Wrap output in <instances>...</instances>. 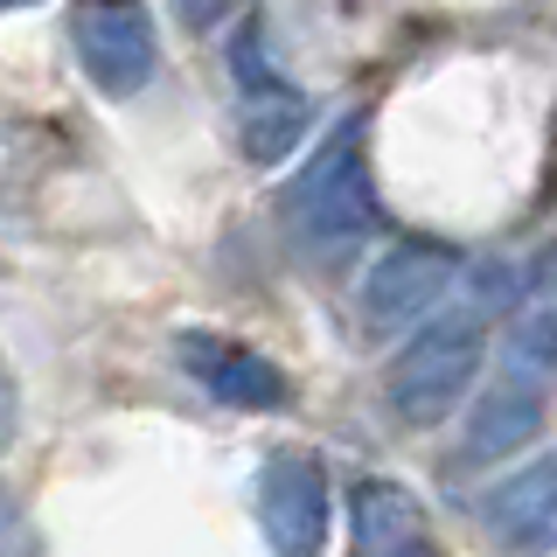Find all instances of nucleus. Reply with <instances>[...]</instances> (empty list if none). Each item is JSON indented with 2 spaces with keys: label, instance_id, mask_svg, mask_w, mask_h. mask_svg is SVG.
<instances>
[{
  "label": "nucleus",
  "instance_id": "obj_1",
  "mask_svg": "<svg viewBox=\"0 0 557 557\" xmlns=\"http://www.w3.org/2000/svg\"><path fill=\"white\" fill-rule=\"evenodd\" d=\"M376 223V188H370V147H362V119L327 133V147L307 161L293 188V237L313 265H342Z\"/></svg>",
  "mask_w": 557,
  "mask_h": 557
},
{
  "label": "nucleus",
  "instance_id": "obj_2",
  "mask_svg": "<svg viewBox=\"0 0 557 557\" xmlns=\"http://www.w3.org/2000/svg\"><path fill=\"white\" fill-rule=\"evenodd\" d=\"M481 356H487V307L481 300H460V307L432 313L391 370V411L418 432L453 418V405H460L481 376Z\"/></svg>",
  "mask_w": 557,
  "mask_h": 557
},
{
  "label": "nucleus",
  "instance_id": "obj_3",
  "mask_svg": "<svg viewBox=\"0 0 557 557\" xmlns=\"http://www.w3.org/2000/svg\"><path fill=\"white\" fill-rule=\"evenodd\" d=\"M231 84H237V139H244V153H251L258 168L286 161L313 126V98L272 63L265 22H244L231 35Z\"/></svg>",
  "mask_w": 557,
  "mask_h": 557
},
{
  "label": "nucleus",
  "instance_id": "obj_4",
  "mask_svg": "<svg viewBox=\"0 0 557 557\" xmlns=\"http://www.w3.org/2000/svg\"><path fill=\"white\" fill-rule=\"evenodd\" d=\"M70 35H77V63L104 98H133L153 84V22L139 0H77L70 8Z\"/></svg>",
  "mask_w": 557,
  "mask_h": 557
},
{
  "label": "nucleus",
  "instance_id": "obj_5",
  "mask_svg": "<svg viewBox=\"0 0 557 557\" xmlns=\"http://www.w3.org/2000/svg\"><path fill=\"white\" fill-rule=\"evenodd\" d=\"M258 522H265L272 557H321L327 550L335 502H327V474L307 453H272L265 460V474H258Z\"/></svg>",
  "mask_w": 557,
  "mask_h": 557
},
{
  "label": "nucleus",
  "instance_id": "obj_6",
  "mask_svg": "<svg viewBox=\"0 0 557 557\" xmlns=\"http://www.w3.org/2000/svg\"><path fill=\"white\" fill-rule=\"evenodd\" d=\"M453 286V251L446 244H425V237H397L376 251L370 278H362V321L376 335H397V327L425 321L440 307V293Z\"/></svg>",
  "mask_w": 557,
  "mask_h": 557
},
{
  "label": "nucleus",
  "instance_id": "obj_7",
  "mask_svg": "<svg viewBox=\"0 0 557 557\" xmlns=\"http://www.w3.org/2000/svg\"><path fill=\"white\" fill-rule=\"evenodd\" d=\"M174 362H182V370L196 376L216 405H231V411H278V405H286V376H278V362L258 356V348H244V342H231V335L188 327V335H174Z\"/></svg>",
  "mask_w": 557,
  "mask_h": 557
},
{
  "label": "nucleus",
  "instance_id": "obj_8",
  "mask_svg": "<svg viewBox=\"0 0 557 557\" xmlns=\"http://www.w3.org/2000/svg\"><path fill=\"white\" fill-rule=\"evenodd\" d=\"M487 530L502 550H557V460H536L487 495Z\"/></svg>",
  "mask_w": 557,
  "mask_h": 557
},
{
  "label": "nucleus",
  "instance_id": "obj_9",
  "mask_svg": "<svg viewBox=\"0 0 557 557\" xmlns=\"http://www.w3.org/2000/svg\"><path fill=\"white\" fill-rule=\"evenodd\" d=\"M536 432H544V391L502 376L474 405V418H467V460H502V453L530 446Z\"/></svg>",
  "mask_w": 557,
  "mask_h": 557
},
{
  "label": "nucleus",
  "instance_id": "obj_10",
  "mask_svg": "<svg viewBox=\"0 0 557 557\" xmlns=\"http://www.w3.org/2000/svg\"><path fill=\"white\" fill-rule=\"evenodd\" d=\"M348 516H356V557H376L391 544L425 536V509H418V495L397 487V481H362L356 502H348Z\"/></svg>",
  "mask_w": 557,
  "mask_h": 557
},
{
  "label": "nucleus",
  "instance_id": "obj_11",
  "mask_svg": "<svg viewBox=\"0 0 557 557\" xmlns=\"http://www.w3.org/2000/svg\"><path fill=\"white\" fill-rule=\"evenodd\" d=\"M502 376L550 391V376H557V307H530V313H516V321H509V342H502Z\"/></svg>",
  "mask_w": 557,
  "mask_h": 557
},
{
  "label": "nucleus",
  "instance_id": "obj_12",
  "mask_svg": "<svg viewBox=\"0 0 557 557\" xmlns=\"http://www.w3.org/2000/svg\"><path fill=\"white\" fill-rule=\"evenodd\" d=\"M14 432H22V391H14L8 362H0V453L14 446Z\"/></svg>",
  "mask_w": 557,
  "mask_h": 557
},
{
  "label": "nucleus",
  "instance_id": "obj_13",
  "mask_svg": "<svg viewBox=\"0 0 557 557\" xmlns=\"http://www.w3.org/2000/svg\"><path fill=\"white\" fill-rule=\"evenodd\" d=\"M376 557H440V550H432V536H411V544H391V550H376Z\"/></svg>",
  "mask_w": 557,
  "mask_h": 557
},
{
  "label": "nucleus",
  "instance_id": "obj_14",
  "mask_svg": "<svg viewBox=\"0 0 557 557\" xmlns=\"http://www.w3.org/2000/svg\"><path fill=\"white\" fill-rule=\"evenodd\" d=\"M22 8H35V0H0V14H22Z\"/></svg>",
  "mask_w": 557,
  "mask_h": 557
}]
</instances>
